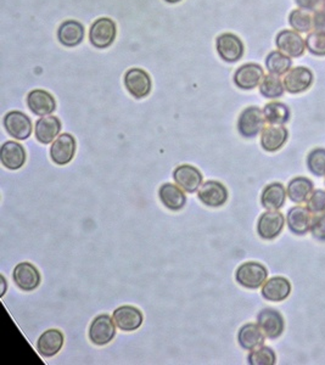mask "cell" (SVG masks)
<instances>
[{
    "mask_svg": "<svg viewBox=\"0 0 325 365\" xmlns=\"http://www.w3.org/2000/svg\"><path fill=\"white\" fill-rule=\"evenodd\" d=\"M265 113L257 106L245 108L238 121L239 133L245 138H255L265 128Z\"/></svg>",
    "mask_w": 325,
    "mask_h": 365,
    "instance_id": "cell-1",
    "label": "cell"
},
{
    "mask_svg": "<svg viewBox=\"0 0 325 365\" xmlns=\"http://www.w3.org/2000/svg\"><path fill=\"white\" fill-rule=\"evenodd\" d=\"M268 272L266 267L256 262H248L237 270V281L246 289H258L266 283Z\"/></svg>",
    "mask_w": 325,
    "mask_h": 365,
    "instance_id": "cell-2",
    "label": "cell"
},
{
    "mask_svg": "<svg viewBox=\"0 0 325 365\" xmlns=\"http://www.w3.org/2000/svg\"><path fill=\"white\" fill-rule=\"evenodd\" d=\"M116 33V23L111 19L103 17L93 23L89 39L95 48L105 49L114 43Z\"/></svg>",
    "mask_w": 325,
    "mask_h": 365,
    "instance_id": "cell-3",
    "label": "cell"
},
{
    "mask_svg": "<svg viewBox=\"0 0 325 365\" xmlns=\"http://www.w3.org/2000/svg\"><path fill=\"white\" fill-rule=\"evenodd\" d=\"M116 335V324L108 314L98 316L93 320L89 328V338L97 346H105L114 340Z\"/></svg>",
    "mask_w": 325,
    "mask_h": 365,
    "instance_id": "cell-4",
    "label": "cell"
},
{
    "mask_svg": "<svg viewBox=\"0 0 325 365\" xmlns=\"http://www.w3.org/2000/svg\"><path fill=\"white\" fill-rule=\"evenodd\" d=\"M76 154V139L71 134H61L54 140L50 148V157L55 165L65 166L70 163Z\"/></svg>",
    "mask_w": 325,
    "mask_h": 365,
    "instance_id": "cell-5",
    "label": "cell"
},
{
    "mask_svg": "<svg viewBox=\"0 0 325 365\" xmlns=\"http://www.w3.org/2000/svg\"><path fill=\"white\" fill-rule=\"evenodd\" d=\"M276 43L278 49L290 58L302 56L304 50L307 49L306 40L293 30H284L282 32L278 33Z\"/></svg>",
    "mask_w": 325,
    "mask_h": 365,
    "instance_id": "cell-6",
    "label": "cell"
},
{
    "mask_svg": "<svg viewBox=\"0 0 325 365\" xmlns=\"http://www.w3.org/2000/svg\"><path fill=\"white\" fill-rule=\"evenodd\" d=\"M217 51L227 62H237L244 55V44L233 33H224L217 38Z\"/></svg>",
    "mask_w": 325,
    "mask_h": 365,
    "instance_id": "cell-7",
    "label": "cell"
},
{
    "mask_svg": "<svg viewBox=\"0 0 325 365\" xmlns=\"http://www.w3.org/2000/svg\"><path fill=\"white\" fill-rule=\"evenodd\" d=\"M282 83L285 86V91L291 94H298V93L307 91L309 86H312L313 73L307 67L298 66L287 71Z\"/></svg>",
    "mask_w": 325,
    "mask_h": 365,
    "instance_id": "cell-8",
    "label": "cell"
},
{
    "mask_svg": "<svg viewBox=\"0 0 325 365\" xmlns=\"http://www.w3.org/2000/svg\"><path fill=\"white\" fill-rule=\"evenodd\" d=\"M4 127L10 137L17 140H26L32 134V122L20 111H11L4 117Z\"/></svg>",
    "mask_w": 325,
    "mask_h": 365,
    "instance_id": "cell-9",
    "label": "cell"
},
{
    "mask_svg": "<svg viewBox=\"0 0 325 365\" xmlns=\"http://www.w3.org/2000/svg\"><path fill=\"white\" fill-rule=\"evenodd\" d=\"M125 86L133 97L143 99L147 97L152 91V80L145 71L130 69L125 75Z\"/></svg>",
    "mask_w": 325,
    "mask_h": 365,
    "instance_id": "cell-10",
    "label": "cell"
},
{
    "mask_svg": "<svg viewBox=\"0 0 325 365\" xmlns=\"http://www.w3.org/2000/svg\"><path fill=\"white\" fill-rule=\"evenodd\" d=\"M197 196L208 207H221L227 202L228 190L222 182L210 180L201 185Z\"/></svg>",
    "mask_w": 325,
    "mask_h": 365,
    "instance_id": "cell-11",
    "label": "cell"
},
{
    "mask_svg": "<svg viewBox=\"0 0 325 365\" xmlns=\"http://www.w3.org/2000/svg\"><path fill=\"white\" fill-rule=\"evenodd\" d=\"M176 184L184 190L185 193H195L202 185V174L194 166L182 165L178 166L173 172Z\"/></svg>",
    "mask_w": 325,
    "mask_h": 365,
    "instance_id": "cell-12",
    "label": "cell"
},
{
    "mask_svg": "<svg viewBox=\"0 0 325 365\" xmlns=\"http://www.w3.org/2000/svg\"><path fill=\"white\" fill-rule=\"evenodd\" d=\"M263 77H265V72L260 64H243L241 67H239L234 75V83L240 89L251 91L261 84Z\"/></svg>",
    "mask_w": 325,
    "mask_h": 365,
    "instance_id": "cell-13",
    "label": "cell"
},
{
    "mask_svg": "<svg viewBox=\"0 0 325 365\" xmlns=\"http://www.w3.org/2000/svg\"><path fill=\"white\" fill-rule=\"evenodd\" d=\"M12 278H14L15 284L22 291H27V292L36 290L40 285V274H39L38 269L28 262L17 264L14 269Z\"/></svg>",
    "mask_w": 325,
    "mask_h": 365,
    "instance_id": "cell-14",
    "label": "cell"
},
{
    "mask_svg": "<svg viewBox=\"0 0 325 365\" xmlns=\"http://www.w3.org/2000/svg\"><path fill=\"white\" fill-rule=\"evenodd\" d=\"M284 224L285 220L282 213L278 211H268L261 215L257 224V233L262 239L272 240L282 233Z\"/></svg>",
    "mask_w": 325,
    "mask_h": 365,
    "instance_id": "cell-15",
    "label": "cell"
},
{
    "mask_svg": "<svg viewBox=\"0 0 325 365\" xmlns=\"http://www.w3.org/2000/svg\"><path fill=\"white\" fill-rule=\"evenodd\" d=\"M116 327L122 331H134L143 324V313L133 306L119 307L112 316Z\"/></svg>",
    "mask_w": 325,
    "mask_h": 365,
    "instance_id": "cell-16",
    "label": "cell"
},
{
    "mask_svg": "<svg viewBox=\"0 0 325 365\" xmlns=\"http://www.w3.org/2000/svg\"><path fill=\"white\" fill-rule=\"evenodd\" d=\"M27 105L34 115L40 117L49 116L56 108L54 97L48 91L42 89H36L28 94Z\"/></svg>",
    "mask_w": 325,
    "mask_h": 365,
    "instance_id": "cell-17",
    "label": "cell"
},
{
    "mask_svg": "<svg viewBox=\"0 0 325 365\" xmlns=\"http://www.w3.org/2000/svg\"><path fill=\"white\" fill-rule=\"evenodd\" d=\"M315 215L304 206H296L287 213V226L293 234L304 235L311 231Z\"/></svg>",
    "mask_w": 325,
    "mask_h": 365,
    "instance_id": "cell-18",
    "label": "cell"
},
{
    "mask_svg": "<svg viewBox=\"0 0 325 365\" xmlns=\"http://www.w3.org/2000/svg\"><path fill=\"white\" fill-rule=\"evenodd\" d=\"M0 161L8 169H20L26 162L25 148L16 141H6L0 149Z\"/></svg>",
    "mask_w": 325,
    "mask_h": 365,
    "instance_id": "cell-19",
    "label": "cell"
},
{
    "mask_svg": "<svg viewBox=\"0 0 325 365\" xmlns=\"http://www.w3.org/2000/svg\"><path fill=\"white\" fill-rule=\"evenodd\" d=\"M257 324L268 338H279L284 331V319L279 311L274 309H263L257 317Z\"/></svg>",
    "mask_w": 325,
    "mask_h": 365,
    "instance_id": "cell-20",
    "label": "cell"
},
{
    "mask_svg": "<svg viewBox=\"0 0 325 365\" xmlns=\"http://www.w3.org/2000/svg\"><path fill=\"white\" fill-rule=\"evenodd\" d=\"M64 341H65L64 335L58 329H50V330L44 331L39 336L38 344H37L39 355L44 358L54 357L62 349Z\"/></svg>",
    "mask_w": 325,
    "mask_h": 365,
    "instance_id": "cell-21",
    "label": "cell"
},
{
    "mask_svg": "<svg viewBox=\"0 0 325 365\" xmlns=\"http://www.w3.org/2000/svg\"><path fill=\"white\" fill-rule=\"evenodd\" d=\"M287 129L279 124H271L267 126L262 130L261 135V145L266 151L273 152V151L279 150L285 143H287Z\"/></svg>",
    "mask_w": 325,
    "mask_h": 365,
    "instance_id": "cell-22",
    "label": "cell"
},
{
    "mask_svg": "<svg viewBox=\"0 0 325 365\" xmlns=\"http://www.w3.org/2000/svg\"><path fill=\"white\" fill-rule=\"evenodd\" d=\"M291 292V284L282 276H276L266 281L262 287V296L268 301H284Z\"/></svg>",
    "mask_w": 325,
    "mask_h": 365,
    "instance_id": "cell-23",
    "label": "cell"
},
{
    "mask_svg": "<svg viewBox=\"0 0 325 365\" xmlns=\"http://www.w3.org/2000/svg\"><path fill=\"white\" fill-rule=\"evenodd\" d=\"M266 335L262 331L258 324H246L239 331L238 340L239 344L246 349V351H252V349H258L263 346Z\"/></svg>",
    "mask_w": 325,
    "mask_h": 365,
    "instance_id": "cell-24",
    "label": "cell"
},
{
    "mask_svg": "<svg viewBox=\"0 0 325 365\" xmlns=\"http://www.w3.org/2000/svg\"><path fill=\"white\" fill-rule=\"evenodd\" d=\"M61 122L55 116H44L36 124V137L39 143L50 144L59 137Z\"/></svg>",
    "mask_w": 325,
    "mask_h": 365,
    "instance_id": "cell-25",
    "label": "cell"
},
{
    "mask_svg": "<svg viewBox=\"0 0 325 365\" xmlns=\"http://www.w3.org/2000/svg\"><path fill=\"white\" fill-rule=\"evenodd\" d=\"M287 191H285L284 185L280 182H273L267 185L263 193H262V198H261V202L262 206L268 211H278L282 209L285 200H287Z\"/></svg>",
    "mask_w": 325,
    "mask_h": 365,
    "instance_id": "cell-26",
    "label": "cell"
},
{
    "mask_svg": "<svg viewBox=\"0 0 325 365\" xmlns=\"http://www.w3.org/2000/svg\"><path fill=\"white\" fill-rule=\"evenodd\" d=\"M158 195H160V199L162 201V204L169 210H182L186 204V196H185L183 189L178 185L171 184V182L163 184L162 187L160 188Z\"/></svg>",
    "mask_w": 325,
    "mask_h": 365,
    "instance_id": "cell-27",
    "label": "cell"
},
{
    "mask_svg": "<svg viewBox=\"0 0 325 365\" xmlns=\"http://www.w3.org/2000/svg\"><path fill=\"white\" fill-rule=\"evenodd\" d=\"M58 38L65 47H76L84 38V28L80 22L69 20L60 26Z\"/></svg>",
    "mask_w": 325,
    "mask_h": 365,
    "instance_id": "cell-28",
    "label": "cell"
},
{
    "mask_svg": "<svg viewBox=\"0 0 325 365\" xmlns=\"http://www.w3.org/2000/svg\"><path fill=\"white\" fill-rule=\"evenodd\" d=\"M312 193H313V182L307 178H295L287 185V196L296 204H302L304 201H307Z\"/></svg>",
    "mask_w": 325,
    "mask_h": 365,
    "instance_id": "cell-29",
    "label": "cell"
},
{
    "mask_svg": "<svg viewBox=\"0 0 325 365\" xmlns=\"http://www.w3.org/2000/svg\"><path fill=\"white\" fill-rule=\"evenodd\" d=\"M293 61L290 56L279 51H272L271 54L267 56L266 67L271 75H282L287 73V71L291 69Z\"/></svg>",
    "mask_w": 325,
    "mask_h": 365,
    "instance_id": "cell-30",
    "label": "cell"
},
{
    "mask_svg": "<svg viewBox=\"0 0 325 365\" xmlns=\"http://www.w3.org/2000/svg\"><path fill=\"white\" fill-rule=\"evenodd\" d=\"M263 113H265V119H266L267 122H269L271 124L282 126V124L287 123L290 119V110L282 102H273L267 104L263 108Z\"/></svg>",
    "mask_w": 325,
    "mask_h": 365,
    "instance_id": "cell-31",
    "label": "cell"
},
{
    "mask_svg": "<svg viewBox=\"0 0 325 365\" xmlns=\"http://www.w3.org/2000/svg\"><path fill=\"white\" fill-rule=\"evenodd\" d=\"M285 91V86L282 80L276 75H268L263 77L261 82V94L267 99H276L282 97Z\"/></svg>",
    "mask_w": 325,
    "mask_h": 365,
    "instance_id": "cell-32",
    "label": "cell"
},
{
    "mask_svg": "<svg viewBox=\"0 0 325 365\" xmlns=\"http://www.w3.org/2000/svg\"><path fill=\"white\" fill-rule=\"evenodd\" d=\"M289 23L298 33H309L315 27L313 16L309 14V11L304 9L293 10L289 16Z\"/></svg>",
    "mask_w": 325,
    "mask_h": 365,
    "instance_id": "cell-33",
    "label": "cell"
},
{
    "mask_svg": "<svg viewBox=\"0 0 325 365\" xmlns=\"http://www.w3.org/2000/svg\"><path fill=\"white\" fill-rule=\"evenodd\" d=\"M248 360L251 365H274L276 357V353L269 347L261 346L258 349L251 351Z\"/></svg>",
    "mask_w": 325,
    "mask_h": 365,
    "instance_id": "cell-34",
    "label": "cell"
},
{
    "mask_svg": "<svg viewBox=\"0 0 325 365\" xmlns=\"http://www.w3.org/2000/svg\"><path fill=\"white\" fill-rule=\"evenodd\" d=\"M306 47L311 54L325 56V31L309 33L306 38Z\"/></svg>",
    "mask_w": 325,
    "mask_h": 365,
    "instance_id": "cell-35",
    "label": "cell"
},
{
    "mask_svg": "<svg viewBox=\"0 0 325 365\" xmlns=\"http://www.w3.org/2000/svg\"><path fill=\"white\" fill-rule=\"evenodd\" d=\"M309 171L318 177L325 176V149H315L312 151L307 160Z\"/></svg>",
    "mask_w": 325,
    "mask_h": 365,
    "instance_id": "cell-36",
    "label": "cell"
},
{
    "mask_svg": "<svg viewBox=\"0 0 325 365\" xmlns=\"http://www.w3.org/2000/svg\"><path fill=\"white\" fill-rule=\"evenodd\" d=\"M307 209L313 215H323L325 213V191L315 190L307 200Z\"/></svg>",
    "mask_w": 325,
    "mask_h": 365,
    "instance_id": "cell-37",
    "label": "cell"
},
{
    "mask_svg": "<svg viewBox=\"0 0 325 365\" xmlns=\"http://www.w3.org/2000/svg\"><path fill=\"white\" fill-rule=\"evenodd\" d=\"M311 231L315 239L325 240V213L315 215Z\"/></svg>",
    "mask_w": 325,
    "mask_h": 365,
    "instance_id": "cell-38",
    "label": "cell"
},
{
    "mask_svg": "<svg viewBox=\"0 0 325 365\" xmlns=\"http://www.w3.org/2000/svg\"><path fill=\"white\" fill-rule=\"evenodd\" d=\"M313 25L317 31H325V0L322 5L315 10L313 16Z\"/></svg>",
    "mask_w": 325,
    "mask_h": 365,
    "instance_id": "cell-39",
    "label": "cell"
},
{
    "mask_svg": "<svg viewBox=\"0 0 325 365\" xmlns=\"http://www.w3.org/2000/svg\"><path fill=\"white\" fill-rule=\"evenodd\" d=\"M300 9L307 11H315L324 0H295Z\"/></svg>",
    "mask_w": 325,
    "mask_h": 365,
    "instance_id": "cell-40",
    "label": "cell"
},
{
    "mask_svg": "<svg viewBox=\"0 0 325 365\" xmlns=\"http://www.w3.org/2000/svg\"><path fill=\"white\" fill-rule=\"evenodd\" d=\"M166 1H168V3H178L180 0H166Z\"/></svg>",
    "mask_w": 325,
    "mask_h": 365,
    "instance_id": "cell-41",
    "label": "cell"
}]
</instances>
